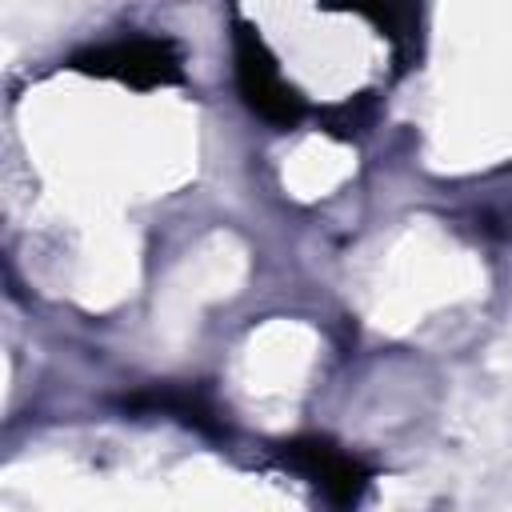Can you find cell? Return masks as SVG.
Returning a JSON list of instances; mask_svg holds the SVG:
<instances>
[{"instance_id": "cell-1", "label": "cell", "mask_w": 512, "mask_h": 512, "mask_svg": "<svg viewBox=\"0 0 512 512\" xmlns=\"http://www.w3.org/2000/svg\"><path fill=\"white\" fill-rule=\"evenodd\" d=\"M232 60H236V88L260 120H268L276 128H292L304 120V112H308L304 96L280 80L276 56L268 52V44L260 40V32L248 20L232 24Z\"/></svg>"}, {"instance_id": "cell-2", "label": "cell", "mask_w": 512, "mask_h": 512, "mask_svg": "<svg viewBox=\"0 0 512 512\" xmlns=\"http://www.w3.org/2000/svg\"><path fill=\"white\" fill-rule=\"evenodd\" d=\"M76 72L88 76H108L132 88H160V84H180L184 80V60L180 48L164 36H128L112 44L84 48L68 60Z\"/></svg>"}, {"instance_id": "cell-3", "label": "cell", "mask_w": 512, "mask_h": 512, "mask_svg": "<svg viewBox=\"0 0 512 512\" xmlns=\"http://www.w3.org/2000/svg\"><path fill=\"white\" fill-rule=\"evenodd\" d=\"M280 456H284L288 468H296V472H304L312 484H320L324 496H328L336 508H352V504L364 496L368 480H372V472H368L356 456H348L344 448H336V444L324 440V436H296V440L280 444Z\"/></svg>"}, {"instance_id": "cell-4", "label": "cell", "mask_w": 512, "mask_h": 512, "mask_svg": "<svg viewBox=\"0 0 512 512\" xmlns=\"http://www.w3.org/2000/svg\"><path fill=\"white\" fill-rule=\"evenodd\" d=\"M124 408H148V412H172L176 420L208 432V436H224V420L216 412V404L200 392V388H188V384H176V388H144L136 396L124 400Z\"/></svg>"}, {"instance_id": "cell-5", "label": "cell", "mask_w": 512, "mask_h": 512, "mask_svg": "<svg viewBox=\"0 0 512 512\" xmlns=\"http://www.w3.org/2000/svg\"><path fill=\"white\" fill-rule=\"evenodd\" d=\"M364 16H372L376 24H380V32L396 44V56H400V68H408L404 60H408V52L416 48V40H420V12L416 8H396V4H384V8H364Z\"/></svg>"}, {"instance_id": "cell-6", "label": "cell", "mask_w": 512, "mask_h": 512, "mask_svg": "<svg viewBox=\"0 0 512 512\" xmlns=\"http://www.w3.org/2000/svg\"><path fill=\"white\" fill-rule=\"evenodd\" d=\"M372 116H376V96H372V92H360V96H352L348 104L324 112V132L348 140V136H360V132L372 124Z\"/></svg>"}]
</instances>
